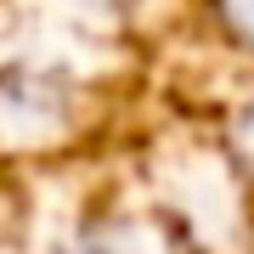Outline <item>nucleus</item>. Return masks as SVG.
I'll return each mask as SVG.
<instances>
[{"mask_svg":"<svg viewBox=\"0 0 254 254\" xmlns=\"http://www.w3.org/2000/svg\"><path fill=\"white\" fill-rule=\"evenodd\" d=\"M232 11H237V17H243V28L254 34V0H232Z\"/></svg>","mask_w":254,"mask_h":254,"instance_id":"f257e3e1","label":"nucleus"}]
</instances>
